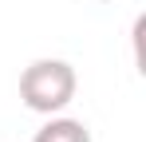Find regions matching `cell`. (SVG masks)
Wrapping results in <instances>:
<instances>
[{
  "label": "cell",
  "instance_id": "1",
  "mask_svg": "<svg viewBox=\"0 0 146 142\" xmlns=\"http://www.w3.org/2000/svg\"><path fill=\"white\" fill-rule=\"evenodd\" d=\"M75 87H79V79L67 59H36L20 75V99L36 115H59L75 99Z\"/></svg>",
  "mask_w": 146,
  "mask_h": 142
},
{
  "label": "cell",
  "instance_id": "2",
  "mask_svg": "<svg viewBox=\"0 0 146 142\" xmlns=\"http://www.w3.org/2000/svg\"><path fill=\"white\" fill-rule=\"evenodd\" d=\"M32 142H91V130L79 118H48Z\"/></svg>",
  "mask_w": 146,
  "mask_h": 142
},
{
  "label": "cell",
  "instance_id": "3",
  "mask_svg": "<svg viewBox=\"0 0 146 142\" xmlns=\"http://www.w3.org/2000/svg\"><path fill=\"white\" fill-rule=\"evenodd\" d=\"M99 4H107V0H99Z\"/></svg>",
  "mask_w": 146,
  "mask_h": 142
}]
</instances>
